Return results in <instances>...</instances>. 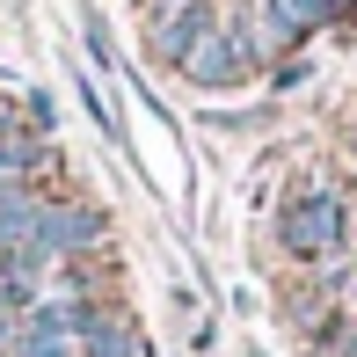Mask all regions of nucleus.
Instances as JSON below:
<instances>
[{"label":"nucleus","mask_w":357,"mask_h":357,"mask_svg":"<svg viewBox=\"0 0 357 357\" xmlns=\"http://www.w3.org/2000/svg\"><path fill=\"white\" fill-rule=\"evenodd\" d=\"M80 44H88V66L95 73H124V59H117V37H109V22H102V15H80Z\"/></svg>","instance_id":"8"},{"label":"nucleus","mask_w":357,"mask_h":357,"mask_svg":"<svg viewBox=\"0 0 357 357\" xmlns=\"http://www.w3.org/2000/svg\"><path fill=\"white\" fill-rule=\"evenodd\" d=\"M321 22H335L328 0H263V8H255V44H263V59L291 52V44H306Z\"/></svg>","instance_id":"4"},{"label":"nucleus","mask_w":357,"mask_h":357,"mask_svg":"<svg viewBox=\"0 0 357 357\" xmlns=\"http://www.w3.org/2000/svg\"><path fill=\"white\" fill-rule=\"evenodd\" d=\"M255 59H263V44H255V15H219V22L197 37V52L183 59V80L204 88V95H219V88H241V80L255 73Z\"/></svg>","instance_id":"2"},{"label":"nucleus","mask_w":357,"mask_h":357,"mask_svg":"<svg viewBox=\"0 0 357 357\" xmlns=\"http://www.w3.org/2000/svg\"><path fill=\"white\" fill-rule=\"evenodd\" d=\"M52 139L37 132L29 117H15V109H0V183H37L44 168H52Z\"/></svg>","instance_id":"5"},{"label":"nucleus","mask_w":357,"mask_h":357,"mask_svg":"<svg viewBox=\"0 0 357 357\" xmlns=\"http://www.w3.org/2000/svg\"><path fill=\"white\" fill-rule=\"evenodd\" d=\"M80 102H88V117H95V124H102V139H117V146H124V117H117V102H109L95 80H80Z\"/></svg>","instance_id":"9"},{"label":"nucleus","mask_w":357,"mask_h":357,"mask_svg":"<svg viewBox=\"0 0 357 357\" xmlns=\"http://www.w3.org/2000/svg\"><path fill=\"white\" fill-rule=\"evenodd\" d=\"M80 357H153V343L139 335V321L124 306H102L88 321V335H80Z\"/></svg>","instance_id":"6"},{"label":"nucleus","mask_w":357,"mask_h":357,"mask_svg":"<svg viewBox=\"0 0 357 357\" xmlns=\"http://www.w3.org/2000/svg\"><path fill=\"white\" fill-rule=\"evenodd\" d=\"M248 357H263V350H248Z\"/></svg>","instance_id":"14"},{"label":"nucleus","mask_w":357,"mask_h":357,"mask_svg":"<svg viewBox=\"0 0 357 357\" xmlns=\"http://www.w3.org/2000/svg\"><path fill=\"white\" fill-rule=\"evenodd\" d=\"M343 299H350V321H357V270H350V291H343Z\"/></svg>","instance_id":"12"},{"label":"nucleus","mask_w":357,"mask_h":357,"mask_svg":"<svg viewBox=\"0 0 357 357\" xmlns=\"http://www.w3.org/2000/svg\"><path fill=\"white\" fill-rule=\"evenodd\" d=\"M102 241H109V212H102V204H88V197H52L29 248H44L52 263H80V255H95Z\"/></svg>","instance_id":"3"},{"label":"nucleus","mask_w":357,"mask_h":357,"mask_svg":"<svg viewBox=\"0 0 357 357\" xmlns=\"http://www.w3.org/2000/svg\"><path fill=\"white\" fill-rule=\"evenodd\" d=\"M22 117L37 124L44 139H59V102H52V95H44V88H29V95H22Z\"/></svg>","instance_id":"10"},{"label":"nucleus","mask_w":357,"mask_h":357,"mask_svg":"<svg viewBox=\"0 0 357 357\" xmlns=\"http://www.w3.org/2000/svg\"><path fill=\"white\" fill-rule=\"evenodd\" d=\"M278 241H284V255L291 263H343L350 255V197L343 190H328V183H314V190H299V197L278 212Z\"/></svg>","instance_id":"1"},{"label":"nucleus","mask_w":357,"mask_h":357,"mask_svg":"<svg viewBox=\"0 0 357 357\" xmlns=\"http://www.w3.org/2000/svg\"><path fill=\"white\" fill-rule=\"evenodd\" d=\"M350 255H357V197H350Z\"/></svg>","instance_id":"13"},{"label":"nucleus","mask_w":357,"mask_h":357,"mask_svg":"<svg viewBox=\"0 0 357 357\" xmlns=\"http://www.w3.org/2000/svg\"><path fill=\"white\" fill-rule=\"evenodd\" d=\"M8 357H80V335L44 328V321H29V314H22V343H15Z\"/></svg>","instance_id":"7"},{"label":"nucleus","mask_w":357,"mask_h":357,"mask_svg":"<svg viewBox=\"0 0 357 357\" xmlns=\"http://www.w3.org/2000/svg\"><path fill=\"white\" fill-rule=\"evenodd\" d=\"M15 343H22V306H8V299H0V357H8Z\"/></svg>","instance_id":"11"}]
</instances>
